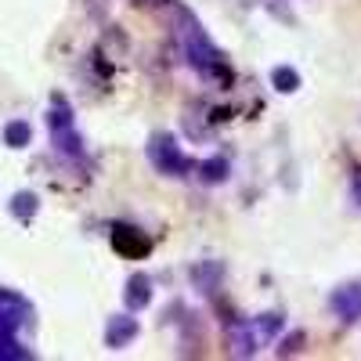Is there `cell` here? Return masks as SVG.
<instances>
[{
	"mask_svg": "<svg viewBox=\"0 0 361 361\" xmlns=\"http://www.w3.org/2000/svg\"><path fill=\"white\" fill-rule=\"evenodd\" d=\"M271 87H275L279 94H293V90L300 87V73L293 66H275L271 69Z\"/></svg>",
	"mask_w": 361,
	"mask_h": 361,
	"instance_id": "10",
	"label": "cell"
},
{
	"mask_svg": "<svg viewBox=\"0 0 361 361\" xmlns=\"http://www.w3.org/2000/svg\"><path fill=\"white\" fill-rule=\"evenodd\" d=\"M350 199H354V206H361V170L350 177Z\"/></svg>",
	"mask_w": 361,
	"mask_h": 361,
	"instance_id": "15",
	"label": "cell"
},
{
	"mask_svg": "<svg viewBox=\"0 0 361 361\" xmlns=\"http://www.w3.org/2000/svg\"><path fill=\"white\" fill-rule=\"evenodd\" d=\"M329 307H333V314L340 322H361V282H347L340 289H333V296H329Z\"/></svg>",
	"mask_w": 361,
	"mask_h": 361,
	"instance_id": "4",
	"label": "cell"
},
{
	"mask_svg": "<svg viewBox=\"0 0 361 361\" xmlns=\"http://www.w3.org/2000/svg\"><path fill=\"white\" fill-rule=\"evenodd\" d=\"M304 340H307L304 333H289L275 354H279V357H293V354H300V350H304Z\"/></svg>",
	"mask_w": 361,
	"mask_h": 361,
	"instance_id": "12",
	"label": "cell"
},
{
	"mask_svg": "<svg viewBox=\"0 0 361 361\" xmlns=\"http://www.w3.org/2000/svg\"><path fill=\"white\" fill-rule=\"evenodd\" d=\"M173 33H177L180 51H185L188 66H192L195 73H202L206 80H221V83L231 80V76H228V66H224V58H221V51L209 44V37L202 33L199 18H195L185 4H173Z\"/></svg>",
	"mask_w": 361,
	"mask_h": 361,
	"instance_id": "1",
	"label": "cell"
},
{
	"mask_svg": "<svg viewBox=\"0 0 361 361\" xmlns=\"http://www.w3.org/2000/svg\"><path fill=\"white\" fill-rule=\"evenodd\" d=\"M8 141H11V145H25V141H29V127L15 123V127L8 130Z\"/></svg>",
	"mask_w": 361,
	"mask_h": 361,
	"instance_id": "14",
	"label": "cell"
},
{
	"mask_svg": "<svg viewBox=\"0 0 361 361\" xmlns=\"http://www.w3.org/2000/svg\"><path fill=\"white\" fill-rule=\"evenodd\" d=\"M112 243H116L119 253H145V250H148V238H145L137 228H116Z\"/></svg>",
	"mask_w": 361,
	"mask_h": 361,
	"instance_id": "8",
	"label": "cell"
},
{
	"mask_svg": "<svg viewBox=\"0 0 361 361\" xmlns=\"http://www.w3.org/2000/svg\"><path fill=\"white\" fill-rule=\"evenodd\" d=\"M224 343H228L231 357H253L257 347H260V336L250 322H228L224 325Z\"/></svg>",
	"mask_w": 361,
	"mask_h": 361,
	"instance_id": "3",
	"label": "cell"
},
{
	"mask_svg": "<svg viewBox=\"0 0 361 361\" xmlns=\"http://www.w3.org/2000/svg\"><path fill=\"white\" fill-rule=\"evenodd\" d=\"M221 275H224V267H221L217 260H202V264L192 267V282H195V289H202V293H217Z\"/></svg>",
	"mask_w": 361,
	"mask_h": 361,
	"instance_id": "6",
	"label": "cell"
},
{
	"mask_svg": "<svg viewBox=\"0 0 361 361\" xmlns=\"http://www.w3.org/2000/svg\"><path fill=\"white\" fill-rule=\"evenodd\" d=\"M228 173H231V163H228L224 156H214V159H206V163L199 166L202 185H224V180H228Z\"/></svg>",
	"mask_w": 361,
	"mask_h": 361,
	"instance_id": "9",
	"label": "cell"
},
{
	"mask_svg": "<svg viewBox=\"0 0 361 361\" xmlns=\"http://www.w3.org/2000/svg\"><path fill=\"white\" fill-rule=\"evenodd\" d=\"M148 159L166 177H188L192 173V159L180 152L170 134H152V141H148Z\"/></svg>",
	"mask_w": 361,
	"mask_h": 361,
	"instance_id": "2",
	"label": "cell"
},
{
	"mask_svg": "<svg viewBox=\"0 0 361 361\" xmlns=\"http://www.w3.org/2000/svg\"><path fill=\"white\" fill-rule=\"evenodd\" d=\"M123 300L130 311H141L152 304V279L145 275V271H134V275L127 279V289H123Z\"/></svg>",
	"mask_w": 361,
	"mask_h": 361,
	"instance_id": "5",
	"label": "cell"
},
{
	"mask_svg": "<svg viewBox=\"0 0 361 361\" xmlns=\"http://www.w3.org/2000/svg\"><path fill=\"white\" fill-rule=\"evenodd\" d=\"M15 209H18L22 217H29V214L37 209V199H33V195H18V199H15Z\"/></svg>",
	"mask_w": 361,
	"mask_h": 361,
	"instance_id": "13",
	"label": "cell"
},
{
	"mask_svg": "<svg viewBox=\"0 0 361 361\" xmlns=\"http://www.w3.org/2000/svg\"><path fill=\"white\" fill-rule=\"evenodd\" d=\"M134 336H137V322L134 318H112L109 322V333H105V343L112 350H119V347H127Z\"/></svg>",
	"mask_w": 361,
	"mask_h": 361,
	"instance_id": "7",
	"label": "cell"
},
{
	"mask_svg": "<svg viewBox=\"0 0 361 361\" xmlns=\"http://www.w3.org/2000/svg\"><path fill=\"white\" fill-rule=\"evenodd\" d=\"M282 314L279 311H267V314H257V322H253V329H257V336L260 340H275L279 333H282Z\"/></svg>",
	"mask_w": 361,
	"mask_h": 361,
	"instance_id": "11",
	"label": "cell"
},
{
	"mask_svg": "<svg viewBox=\"0 0 361 361\" xmlns=\"http://www.w3.org/2000/svg\"><path fill=\"white\" fill-rule=\"evenodd\" d=\"M137 4H163V0H137Z\"/></svg>",
	"mask_w": 361,
	"mask_h": 361,
	"instance_id": "16",
	"label": "cell"
}]
</instances>
